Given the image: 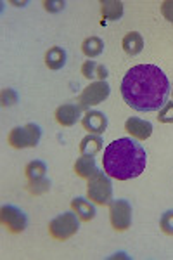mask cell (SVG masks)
<instances>
[{
    "mask_svg": "<svg viewBox=\"0 0 173 260\" xmlns=\"http://www.w3.org/2000/svg\"><path fill=\"white\" fill-rule=\"evenodd\" d=\"M171 85L156 64H139L126 71L121 82V95L130 108L141 113L159 111L168 103Z\"/></svg>",
    "mask_w": 173,
    "mask_h": 260,
    "instance_id": "cell-1",
    "label": "cell"
},
{
    "mask_svg": "<svg viewBox=\"0 0 173 260\" xmlns=\"http://www.w3.org/2000/svg\"><path fill=\"white\" fill-rule=\"evenodd\" d=\"M147 165V153L133 137H121L113 141L104 149L102 167L111 179L130 180L142 175Z\"/></svg>",
    "mask_w": 173,
    "mask_h": 260,
    "instance_id": "cell-2",
    "label": "cell"
},
{
    "mask_svg": "<svg viewBox=\"0 0 173 260\" xmlns=\"http://www.w3.org/2000/svg\"><path fill=\"white\" fill-rule=\"evenodd\" d=\"M87 196L95 205H109L113 201V184L106 172L97 170L87 184Z\"/></svg>",
    "mask_w": 173,
    "mask_h": 260,
    "instance_id": "cell-3",
    "label": "cell"
},
{
    "mask_svg": "<svg viewBox=\"0 0 173 260\" xmlns=\"http://www.w3.org/2000/svg\"><path fill=\"white\" fill-rule=\"evenodd\" d=\"M80 229V217L71 212H64L57 215L56 219L49 222V234L57 241H66L73 238Z\"/></svg>",
    "mask_w": 173,
    "mask_h": 260,
    "instance_id": "cell-4",
    "label": "cell"
},
{
    "mask_svg": "<svg viewBox=\"0 0 173 260\" xmlns=\"http://www.w3.org/2000/svg\"><path fill=\"white\" fill-rule=\"evenodd\" d=\"M42 139V128L37 123H26L23 127H14L7 136V142L14 149H26L39 146Z\"/></svg>",
    "mask_w": 173,
    "mask_h": 260,
    "instance_id": "cell-5",
    "label": "cell"
},
{
    "mask_svg": "<svg viewBox=\"0 0 173 260\" xmlns=\"http://www.w3.org/2000/svg\"><path fill=\"white\" fill-rule=\"evenodd\" d=\"M109 92H111V87L109 83L104 80H97L90 85H87L85 89L82 90V94L78 95V106L82 110H90L92 106H97V104L104 103L109 98Z\"/></svg>",
    "mask_w": 173,
    "mask_h": 260,
    "instance_id": "cell-6",
    "label": "cell"
},
{
    "mask_svg": "<svg viewBox=\"0 0 173 260\" xmlns=\"http://www.w3.org/2000/svg\"><path fill=\"white\" fill-rule=\"evenodd\" d=\"M109 220L118 233L126 231L132 225V205L126 200H113L109 203Z\"/></svg>",
    "mask_w": 173,
    "mask_h": 260,
    "instance_id": "cell-7",
    "label": "cell"
},
{
    "mask_svg": "<svg viewBox=\"0 0 173 260\" xmlns=\"http://www.w3.org/2000/svg\"><path fill=\"white\" fill-rule=\"evenodd\" d=\"M0 220L2 225L12 234H19L26 229L28 219L24 215V212L21 208L14 207V205H4L2 210H0Z\"/></svg>",
    "mask_w": 173,
    "mask_h": 260,
    "instance_id": "cell-8",
    "label": "cell"
},
{
    "mask_svg": "<svg viewBox=\"0 0 173 260\" xmlns=\"http://www.w3.org/2000/svg\"><path fill=\"white\" fill-rule=\"evenodd\" d=\"M82 125L88 134H95V136H102L108 128V116L102 111H90L88 110L82 116Z\"/></svg>",
    "mask_w": 173,
    "mask_h": 260,
    "instance_id": "cell-9",
    "label": "cell"
},
{
    "mask_svg": "<svg viewBox=\"0 0 173 260\" xmlns=\"http://www.w3.org/2000/svg\"><path fill=\"white\" fill-rule=\"evenodd\" d=\"M54 116H56V121L61 127H73V125H77L80 116H82V108L73 103L61 104L56 110V113H54Z\"/></svg>",
    "mask_w": 173,
    "mask_h": 260,
    "instance_id": "cell-10",
    "label": "cell"
},
{
    "mask_svg": "<svg viewBox=\"0 0 173 260\" xmlns=\"http://www.w3.org/2000/svg\"><path fill=\"white\" fill-rule=\"evenodd\" d=\"M125 130L133 137V139L146 141V139H149L151 134H153V125H151V121H147V120L132 116V118H128L125 121Z\"/></svg>",
    "mask_w": 173,
    "mask_h": 260,
    "instance_id": "cell-11",
    "label": "cell"
},
{
    "mask_svg": "<svg viewBox=\"0 0 173 260\" xmlns=\"http://www.w3.org/2000/svg\"><path fill=\"white\" fill-rule=\"evenodd\" d=\"M102 137L100 136H95V134H88L82 139L80 142V153L83 154V156H92L94 158L97 153H100L102 151Z\"/></svg>",
    "mask_w": 173,
    "mask_h": 260,
    "instance_id": "cell-12",
    "label": "cell"
},
{
    "mask_svg": "<svg viewBox=\"0 0 173 260\" xmlns=\"http://www.w3.org/2000/svg\"><path fill=\"white\" fill-rule=\"evenodd\" d=\"M121 47L128 56H137L144 49V39H142V35L139 31H130L121 40Z\"/></svg>",
    "mask_w": 173,
    "mask_h": 260,
    "instance_id": "cell-13",
    "label": "cell"
},
{
    "mask_svg": "<svg viewBox=\"0 0 173 260\" xmlns=\"http://www.w3.org/2000/svg\"><path fill=\"white\" fill-rule=\"evenodd\" d=\"M71 210H73L80 217V220L83 222H90L95 217V207L87 201L85 198H75L71 200Z\"/></svg>",
    "mask_w": 173,
    "mask_h": 260,
    "instance_id": "cell-14",
    "label": "cell"
},
{
    "mask_svg": "<svg viewBox=\"0 0 173 260\" xmlns=\"http://www.w3.org/2000/svg\"><path fill=\"white\" fill-rule=\"evenodd\" d=\"M45 64H47L49 70H61L62 66L66 64V50L59 45H54L50 47L47 52H45Z\"/></svg>",
    "mask_w": 173,
    "mask_h": 260,
    "instance_id": "cell-15",
    "label": "cell"
},
{
    "mask_svg": "<svg viewBox=\"0 0 173 260\" xmlns=\"http://www.w3.org/2000/svg\"><path fill=\"white\" fill-rule=\"evenodd\" d=\"M102 18L108 21H120L123 18V4L120 0H102L100 2Z\"/></svg>",
    "mask_w": 173,
    "mask_h": 260,
    "instance_id": "cell-16",
    "label": "cell"
},
{
    "mask_svg": "<svg viewBox=\"0 0 173 260\" xmlns=\"http://www.w3.org/2000/svg\"><path fill=\"white\" fill-rule=\"evenodd\" d=\"M75 174L82 179H90L92 175L97 172V165H95V160L92 156H80L77 161H75V167H73Z\"/></svg>",
    "mask_w": 173,
    "mask_h": 260,
    "instance_id": "cell-17",
    "label": "cell"
},
{
    "mask_svg": "<svg viewBox=\"0 0 173 260\" xmlns=\"http://www.w3.org/2000/svg\"><path fill=\"white\" fill-rule=\"evenodd\" d=\"M102 50H104V42H102V39H99V37H88V39L83 40V44H82V52L85 54L88 59L100 56Z\"/></svg>",
    "mask_w": 173,
    "mask_h": 260,
    "instance_id": "cell-18",
    "label": "cell"
},
{
    "mask_svg": "<svg viewBox=\"0 0 173 260\" xmlns=\"http://www.w3.org/2000/svg\"><path fill=\"white\" fill-rule=\"evenodd\" d=\"M45 174H47V165H45V161H42V160L29 161L26 165V169H24V175H26L28 182L29 180L45 179Z\"/></svg>",
    "mask_w": 173,
    "mask_h": 260,
    "instance_id": "cell-19",
    "label": "cell"
},
{
    "mask_svg": "<svg viewBox=\"0 0 173 260\" xmlns=\"http://www.w3.org/2000/svg\"><path fill=\"white\" fill-rule=\"evenodd\" d=\"M26 189L29 194H35V196H40V194H45L49 189H50V180L49 179H40V180H29Z\"/></svg>",
    "mask_w": 173,
    "mask_h": 260,
    "instance_id": "cell-20",
    "label": "cell"
},
{
    "mask_svg": "<svg viewBox=\"0 0 173 260\" xmlns=\"http://www.w3.org/2000/svg\"><path fill=\"white\" fill-rule=\"evenodd\" d=\"M159 228L166 236H173V210H166L159 219Z\"/></svg>",
    "mask_w": 173,
    "mask_h": 260,
    "instance_id": "cell-21",
    "label": "cell"
},
{
    "mask_svg": "<svg viewBox=\"0 0 173 260\" xmlns=\"http://www.w3.org/2000/svg\"><path fill=\"white\" fill-rule=\"evenodd\" d=\"M18 101H19V95H18V92H16L14 89H4L2 90V95H0V103H2L4 108L14 106Z\"/></svg>",
    "mask_w": 173,
    "mask_h": 260,
    "instance_id": "cell-22",
    "label": "cell"
},
{
    "mask_svg": "<svg viewBox=\"0 0 173 260\" xmlns=\"http://www.w3.org/2000/svg\"><path fill=\"white\" fill-rule=\"evenodd\" d=\"M158 120L161 121V123H173V101L166 103L161 110H159Z\"/></svg>",
    "mask_w": 173,
    "mask_h": 260,
    "instance_id": "cell-23",
    "label": "cell"
},
{
    "mask_svg": "<svg viewBox=\"0 0 173 260\" xmlns=\"http://www.w3.org/2000/svg\"><path fill=\"white\" fill-rule=\"evenodd\" d=\"M95 71H97V64L94 61H85L82 64V75L87 78V80H90V78L95 77Z\"/></svg>",
    "mask_w": 173,
    "mask_h": 260,
    "instance_id": "cell-24",
    "label": "cell"
},
{
    "mask_svg": "<svg viewBox=\"0 0 173 260\" xmlns=\"http://www.w3.org/2000/svg\"><path fill=\"white\" fill-rule=\"evenodd\" d=\"M64 6H66V2H62V0H45L44 2L45 11H49V12H59L64 9Z\"/></svg>",
    "mask_w": 173,
    "mask_h": 260,
    "instance_id": "cell-25",
    "label": "cell"
},
{
    "mask_svg": "<svg viewBox=\"0 0 173 260\" xmlns=\"http://www.w3.org/2000/svg\"><path fill=\"white\" fill-rule=\"evenodd\" d=\"M161 14L168 23L173 24V0H164L161 4Z\"/></svg>",
    "mask_w": 173,
    "mask_h": 260,
    "instance_id": "cell-26",
    "label": "cell"
},
{
    "mask_svg": "<svg viewBox=\"0 0 173 260\" xmlns=\"http://www.w3.org/2000/svg\"><path fill=\"white\" fill-rule=\"evenodd\" d=\"M95 77L99 78L100 82H104V80H106V78H108V68H106V66H102V64H100V66H97Z\"/></svg>",
    "mask_w": 173,
    "mask_h": 260,
    "instance_id": "cell-27",
    "label": "cell"
},
{
    "mask_svg": "<svg viewBox=\"0 0 173 260\" xmlns=\"http://www.w3.org/2000/svg\"><path fill=\"white\" fill-rule=\"evenodd\" d=\"M171 94H173V87H171Z\"/></svg>",
    "mask_w": 173,
    "mask_h": 260,
    "instance_id": "cell-28",
    "label": "cell"
}]
</instances>
